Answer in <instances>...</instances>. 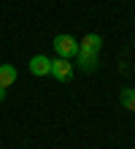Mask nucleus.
I'll return each instance as SVG.
<instances>
[{"mask_svg": "<svg viewBox=\"0 0 135 149\" xmlns=\"http://www.w3.org/2000/svg\"><path fill=\"white\" fill-rule=\"evenodd\" d=\"M51 46H54V52H57V57H65V60H70V57L78 54V41L73 36H68V33L57 36V38L51 41Z\"/></svg>", "mask_w": 135, "mask_h": 149, "instance_id": "obj_1", "label": "nucleus"}, {"mask_svg": "<svg viewBox=\"0 0 135 149\" xmlns=\"http://www.w3.org/2000/svg\"><path fill=\"white\" fill-rule=\"evenodd\" d=\"M49 76H54L57 81H70V76H73V63L65 57H57V60H51V71Z\"/></svg>", "mask_w": 135, "mask_h": 149, "instance_id": "obj_2", "label": "nucleus"}, {"mask_svg": "<svg viewBox=\"0 0 135 149\" xmlns=\"http://www.w3.org/2000/svg\"><path fill=\"white\" fill-rule=\"evenodd\" d=\"M100 49H103V38L97 33H89L78 41V54H100Z\"/></svg>", "mask_w": 135, "mask_h": 149, "instance_id": "obj_3", "label": "nucleus"}, {"mask_svg": "<svg viewBox=\"0 0 135 149\" xmlns=\"http://www.w3.org/2000/svg\"><path fill=\"white\" fill-rule=\"evenodd\" d=\"M30 73L33 76H49V71H51V60L46 57V54H35V57H30Z\"/></svg>", "mask_w": 135, "mask_h": 149, "instance_id": "obj_4", "label": "nucleus"}, {"mask_svg": "<svg viewBox=\"0 0 135 149\" xmlns=\"http://www.w3.org/2000/svg\"><path fill=\"white\" fill-rule=\"evenodd\" d=\"M11 84H16V68L8 65V63H3V65H0V87L8 90Z\"/></svg>", "mask_w": 135, "mask_h": 149, "instance_id": "obj_5", "label": "nucleus"}, {"mask_svg": "<svg viewBox=\"0 0 135 149\" xmlns=\"http://www.w3.org/2000/svg\"><path fill=\"white\" fill-rule=\"evenodd\" d=\"M76 57H78L81 71H87V73H95L97 71V54H76Z\"/></svg>", "mask_w": 135, "mask_h": 149, "instance_id": "obj_6", "label": "nucleus"}, {"mask_svg": "<svg viewBox=\"0 0 135 149\" xmlns=\"http://www.w3.org/2000/svg\"><path fill=\"white\" fill-rule=\"evenodd\" d=\"M119 100H122V106L127 111H135V90L132 87H124V90L119 92Z\"/></svg>", "mask_w": 135, "mask_h": 149, "instance_id": "obj_7", "label": "nucleus"}, {"mask_svg": "<svg viewBox=\"0 0 135 149\" xmlns=\"http://www.w3.org/2000/svg\"><path fill=\"white\" fill-rule=\"evenodd\" d=\"M6 100V87H0V103Z\"/></svg>", "mask_w": 135, "mask_h": 149, "instance_id": "obj_8", "label": "nucleus"}, {"mask_svg": "<svg viewBox=\"0 0 135 149\" xmlns=\"http://www.w3.org/2000/svg\"><path fill=\"white\" fill-rule=\"evenodd\" d=\"M132 46H135V43H132Z\"/></svg>", "mask_w": 135, "mask_h": 149, "instance_id": "obj_9", "label": "nucleus"}]
</instances>
